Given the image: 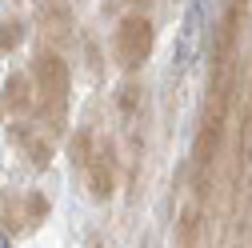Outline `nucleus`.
<instances>
[{
    "label": "nucleus",
    "instance_id": "nucleus-1",
    "mask_svg": "<svg viewBox=\"0 0 252 248\" xmlns=\"http://www.w3.org/2000/svg\"><path fill=\"white\" fill-rule=\"evenodd\" d=\"M32 84L40 96V112L52 116V124H60L64 116V100H68V64L56 52H40L32 60Z\"/></svg>",
    "mask_w": 252,
    "mask_h": 248
},
{
    "label": "nucleus",
    "instance_id": "nucleus-6",
    "mask_svg": "<svg viewBox=\"0 0 252 248\" xmlns=\"http://www.w3.org/2000/svg\"><path fill=\"white\" fill-rule=\"evenodd\" d=\"M8 136H12V144H20V148H24V156L32 160L36 168H48V160H52V144H48L40 132H32L28 124H12Z\"/></svg>",
    "mask_w": 252,
    "mask_h": 248
},
{
    "label": "nucleus",
    "instance_id": "nucleus-4",
    "mask_svg": "<svg viewBox=\"0 0 252 248\" xmlns=\"http://www.w3.org/2000/svg\"><path fill=\"white\" fill-rule=\"evenodd\" d=\"M84 172H88V188L92 196L108 200L116 192V156H112V144H96L84 160Z\"/></svg>",
    "mask_w": 252,
    "mask_h": 248
},
{
    "label": "nucleus",
    "instance_id": "nucleus-5",
    "mask_svg": "<svg viewBox=\"0 0 252 248\" xmlns=\"http://www.w3.org/2000/svg\"><path fill=\"white\" fill-rule=\"evenodd\" d=\"M244 4H248V0H224V8H220V24H216V68H228V56L236 48L240 24H244Z\"/></svg>",
    "mask_w": 252,
    "mask_h": 248
},
{
    "label": "nucleus",
    "instance_id": "nucleus-8",
    "mask_svg": "<svg viewBox=\"0 0 252 248\" xmlns=\"http://www.w3.org/2000/svg\"><path fill=\"white\" fill-rule=\"evenodd\" d=\"M24 44V20H0V52H12Z\"/></svg>",
    "mask_w": 252,
    "mask_h": 248
},
{
    "label": "nucleus",
    "instance_id": "nucleus-9",
    "mask_svg": "<svg viewBox=\"0 0 252 248\" xmlns=\"http://www.w3.org/2000/svg\"><path fill=\"white\" fill-rule=\"evenodd\" d=\"M0 248H12V240H8V232L0 228Z\"/></svg>",
    "mask_w": 252,
    "mask_h": 248
},
{
    "label": "nucleus",
    "instance_id": "nucleus-2",
    "mask_svg": "<svg viewBox=\"0 0 252 248\" xmlns=\"http://www.w3.org/2000/svg\"><path fill=\"white\" fill-rule=\"evenodd\" d=\"M204 36H208V0H188L180 28H176V48H172V68L176 72H188L196 64Z\"/></svg>",
    "mask_w": 252,
    "mask_h": 248
},
{
    "label": "nucleus",
    "instance_id": "nucleus-7",
    "mask_svg": "<svg viewBox=\"0 0 252 248\" xmlns=\"http://www.w3.org/2000/svg\"><path fill=\"white\" fill-rule=\"evenodd\" d=\"M4 104L8 108H16V112H24L28 104H32V88H28V76H8L4 80Z\"/></svg>",
    "mask_w": 252,
    "mask_h": 248
},
{
    "label": "nucleus",
    "instance_id": "nucleus-3",
    "mask_svg": "<svg viewBox=\"0 0 252 248\" xmlns=\"http://www.w3.org/2000/svg\"><path fill=\"white\" fill-rule=\"evenodd\" d=\"M152 36L156 32H152V20L148 16H140V12L124 16L120 28H116V60H120V68L136 72L148 60V52H152Z\"/></svg>",
    "mask_w": 252,
    "mask_h": 248
}]
</instances>
